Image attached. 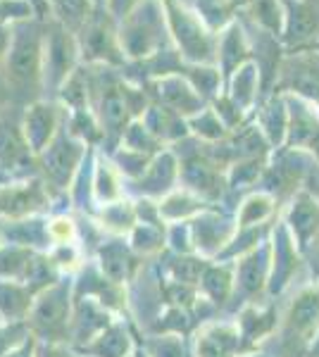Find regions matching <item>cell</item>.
Returning <instances> with one entry per match:
<instances>
[{
    "label": "cell",
    "instance_id": "obj_1",
    "mask_svg": "<svg viewBox=\"0 0 319 357\" xmlns=\"http://www.w3.org/2000/svg\"><path fill=\"white\" fill-rule=\"evenodd\" d=\"M119 48L131 60H153L172 43L162 0H141L121 22H117Z\"/></svg>",
    "mask_w": 319,
    "mask_h": 357
},
{
    "label": "cell",
    "instance_id": "obj_2",
    "mask_svg": "<svg viewBox=\"0 0 319 357\" xmlns=\"http://www.w3.org/2000/svg\"><path fill=\"white\" fill-rule=\"evenodd\" d=\"M170 38L184 65H217V33L184 0H162Z\"/></svg>",
    "mask_w": 319,
    "mask_h": 357
},
{
    "label": "cell",
    "instance_id": "obj_3",
    "mask_svg": "<svg viewBox=\"0 0 319 357\" xmlns=\"http://www.w3.org/2000/svg\"><path fill=\"white\" fill-rule=\"evenodd\" d=\"M43 36L40 22L29 20L13 26V43L5 57V79L8 86L20 91L36 89L43 77Z\"/></svg>",
    "mask_w": 319,
    "mask_h": 357
},
{
    "label": "cell",
    "instance_id": "obj_4",
    "mask_svg": "<svg viewBox=\"0 0 319 357\" xmlns=\"http://www.w3.org/2000/svg\"><path fill=\"white\" fill-rule=\"evenodd\" d=\"M319 333V284L295 293L281 321L279 348L283 357H305Z\"/></svg>",
    "mask_w": 319,
    "mask_h": 357
},
{
    "label": "cell",
    "instance_id": "obj_5",
    "mask_svg": "<svg viewBox=\"0 0 319 357\" xmlns=\"http://www.w3.org/2000/svg\"><path fill=\"white\" fill-rule=\"evenodd\" d=\"M274 93L319 102V50H286L274 84Z\"/></svg>",
    "mask_w": 319,
    "mask_h": 357
},
{
    "label": "cell",
    "instance_id": "obj_6",
    "mask_svg": "<svg viewBox=\"0 0 319 357\" xmlns=\"http://www.w3.org/2000/svg\"><path fill=\"white\" fill-rule=\"evenodd\" d=\"M79 50L91 62H121L124 53L119 48L117 22L107 10H96L84 29L77 33Z\"/></svg>",
    "mask_w": 319,
    "mask_h": 357
},
{
    "label": "cell",
    "instance_id": "obj_7",
    "mask_svg": "<svg viewBox=\"0 0 319 357\" xmlns=\"http://www.w3.org/2000/svg\"><path fill=\"white\" fill-rule=\"evenodd\" d=\"M281 43L286 50L315 48L319 43V0H281Z\"/></svg>",
    "mask_w": 319,
    "mask_h": 357
},
{
    "label": "cell",
    "instance_id": "obj_8",
    "mask_svg": "<svg viewBox=\"0 0 319 357\" xmlns=\"http://www.w3.org/2000/svg\"><path fill=\"white\" fill-rule=\"evenodd\" d=\"M79 53L77 33H72L57 22H50L43 36V77L53 84L67 82L74 74Z\"/></svg>",
    "mask_w": 319,
    "mask_h": 357
},
{
    "label": "cell",
    "instance_id": "obj_9",
    "mask_svg": "<svg viewBox=\"0 0 319 357\" xmlns=\"http://www.w3.org/2000/svg\"><path fill=\"white\" fill-rule=\"evenodd\" d=\"M288 105V134L283 148L307 153L319 165V110L315 102L286 96Z\"/></svg>",
    "mask_w": 319,
    "mask_h": 357
},
{
    "label": "cell",
    "instance_id": "obj_10",
    "mask_svg": "<svg viewBox=\"0 0 319 357\" xmlns=\"http://www.w3.org/2000/svg\"><path fill=\"white\" fill-rule=\"evenodd\" d=\"M283 224L291 231L298 243L300 252H307L312 243L319 241V198L307 188H300L298 193L288 200Z\"/></svg>",
    "mask_w": 319,
    "mask_h": 357
},
{
    "label": "cell",
    "instance_id": "obj_11",
    "mask_svg": "<svg viewBox=\"0 0 319 357\" xmlns=\"http://www.w3.org/2000/svg\"><path fill=\"white\" fill-rule=\"evenodd\" d=\"M300 262V248L295 243L291 231L286 229V224H276V229L272 231V276L267 293L272 298L281 296L288 289V284L293 281L295 272H298Z\"/></svg>",
    "mask_w": 319,
    "mask_h": 357
},
{
    "label": "cell",
    "instance_id": "obj_12",
    "mask_svg": "<svg viewBox=\"0 0 319 357\" xmlns=\"http://www.w3.org/2000/svg\"><path fill=\"white\" fill-rule=\"evenodd\" d=\"M269 276H272V238H267L255 250L241 255L239 264H236V289L248 298L262 296L267 286H269Z\"/></svg>",
    "mask_w": 319,
    "mask_h": 357
},
{
    "label": "cell",
    "instance_id": "obj_13",
    "mask_svg": "<svg viewBox=\"0 0 319 357\" xmlns=\"http://www.w3.org/2000/svg\"><path fill=\"white\" fill-rule=\"evenodd\" d=\"M155 93L160 96V100L165 102L170 110H174L186 119L195 117L198 112L205 110V98L191 86V82L181 72L165 74V77L155 79Z\"/></svg>",
    "mask_w": 319,
    "mask_h": 357
},
{
    "label": "cell",
    "instance_id": "obj_14",
    "mask_svg": "<svg viewBox=\"0 0 319 357\" xmlns=\"http://www.w3.org/2000/svg\"><path fill=\"white\" fill-rule=\"evenodd\" d=\"M251 60H253L251 38H248L243 22L236 17L234 22H229V24L217 33V67H219V72L224 74V82L236 69Z\"/></svg>",
    "mask_w": 319,
    "mask_h": 357
},
{
    "label": "cell",
    "instance_id": "obj_15",
    "mask_svg": "<svg viewBox=\"0 0 319 357\" xmlns=\"http://www.w3.org/2000/svg\"><path fill=\"white\" fill-rule=\"evenodd\" d=\"M226 96L236 102L246 114H251L258 110V105L265 100V91H262V77H260L258 65L251 60L243 67L236 69L229 79H226Z\"/></svg>",
    "mask_w": 319,
    "mask_h": 357
},
{
    "label": "cell",
    "instance_id": "obj_16",
    "mask_svg": "<svg viewBox=\"0 0 319 357\" xmlns=\"http://www.w3.org/2000/svg\"><path fill=\"white\" fill-rule=\"evenodd\" d=\"M255 124L260 126V131L265 134V138L269 141V146L274 151L283 148L288 134V105H286V96L281 93H272L269 98H265L262 102L255 110Z\"/></svg>",
    "mask_w": 319,
    "mask_h": 357
},
{
    "label": "cell",
    "instance_id": "obj_17",
    "mask_svg": "<svg viewBox=\"0 0 319 357\" xmlns=\"http://www.w3.org/2000/svg\"><path fill=\"white\" fill-rule=\"evenodd\" d=\"M276 326H279V314H276L274 305H267V307L248 305L241 312V319L236 329H239L241 343L255 345V343H262L267 336H272Z\"/></svg>",
    "mask_w": 319,
    "mask_h": 357
},
{
    "label": "cell",
    "instance_id": "obj_18",
    "mask_svg": "<svg viewBox=\"0 0 319 357\" xmlns=\"http://www.w3.org/2000/svg\"><path fill=\"white\" fill-rule=\"evenodd\" d=\"M48 10L53 15V22L69 29L72 33H79L96 13V5L91 0H48Z\"/></svg>",
    "mask_w": 319,
    "mask_h": 357
},
{
    "label": "cell",
    "instance_id": "obj_19",
    "mask_svg": "<svg viewBox=\"0 0 319 357\" xmlns=\"http://www.w3.org/2000/svg\"><path fill=\"white\" fill-rule=\"evenodd\" d=\"M274 205L276 198L269 195L267 191H255L248 195L241 203L239 210V229H248V227H262L272 220L274 215Z\"/></svg>",
    "mask_w": 319,
    "mask_h": 357
},
{
    "label": "cell",
    "instance_id": "obj_20",
    "mask_svg": "<svg viewBox=\"0 0 319 357\" xmlns=\"http://www.w3.org/2000/svg\"><path fill=\"white\" fill-rule=\"evenodd\" d=\"M239 329L231 326H214L200 341V357H234L239 350Z\"/></svg>",
    "mask_w": 319,
    "mask_h": 357
},
{
    "label": "cell",
    "instance_id": "obj_21",
    "mask_svg": "<svg viewBox=\"0 0 319 357\" xmlns=\"http://www.w3.org/2000/svg\"><path fill=\"white\" fill-rule=\"evenodd\" d=\"M219 165L210 162L207 158H193L191 162H186V178L195 191L202 193H219Z\"/></svg>",
    "mask_w": 319,
    "mask_h": 357
},
{
    "label": "cell",
    "instance_id": "obj_22",
    "mask_svg": "<svg viewBox=\"0 0 319 357\" xmlns=\"http://www.w3.org/2000/svg\"><path fill=\"white\" fill-rule=\"evenodd\" d=\"M188 126L193 129V134H198L200 138H205V141H212V143L226 141L229 134H231L214 107H205V110L198 112L195 117H191Z\"/></svg>",
    "mask_w": 319,
    "mask_h": 357
},
{
    "label": "cell",
    "instance_id": "obj_23",
    "mask_svg": "<svg viewBox=\"0 0 319 357\" xmlns=\"http://www.w3.org/2000/svg\"><path fill=\"white\" fill-rule=\"evenodd\" d=\"M267 162L269 160H236L234 165L229 167V186L231 188H251L260 181H262V174L267 169Z\"/></svg>",
    "mask_w": 319,
    "mask_h": 357
},
{
    "label": "cell",
    "instance_id": "obj_24",
    "mask_svg": "<svg viewBox=\"0 0 319 357\" xmlns=\"http://www.w3.org/2000/svg\"><path fill=\"white\" fill-rule=\"evenodd\" d=\"M234 286H236V276L231 274L229 267L207 269V274H205V289L212 296L214 303H224L226 298L231 296Z\"/></svg>",
    "mask_w": 319,
    "mask_h": 357
},
{
    "label": "cell",
    "instance_id": "obj_25",
    "mask_svg": "<svg viewBox=\"0 0 319 357\" xmlns=\"http://www.w3.org/2000/svg\"><path fill=\"white\" fill-rule=\"evenodd\" d=\"M77 148L72 146V143L62 141L57 143V146L50 148V158H48V167H50V174L55 178H60V181H65L69 176V172L74 169V162H77Z\"/></svg>",
    "mask_w": 319,
    "mask_h": 357
},
{
    "label": "cell",
    "instance_id": "obj_26",
    "mask_svg": "<svg viewBox=\"0 0 319 357\" xmlns=\"http://www.w3.org/2000/svg\"><path fill=\"white\" fill-rule=\"evenodd\" d=\"M138 3H141V0H107V8L105 10H107L110 15H112L114 22H121L133 8H136Z\"/></svg>",
    "mask_w": 319,
    "mask_h": 357
},
{
    "label": "cell",
    "instance_id": "obj_27",
    "mask_svg": "<svg viewBox=\"0 0 319 357\" xmlns=\"http://www.w3.org/2000/svg\"><path fill=\"white\" fill-rule=\"evenodd\" d=\"M10 43H13V26H8V24L0 22V60L8 57Z\"/></svg>",
    "mask_w": 319,
    "mask_h": 357
},
{
    "label": "cell",
    "instance_id": "obj_28",
    "mask_svg": "<svg viewBox=\"0 0 319 357\" xmlns=\"http://www.w3.org/2000/svg\"><path fill=\"white\" fill-rule=\"evenodd\" d=\"M305 357H319V333L315 336V341L310 343V348H307V355Z\"/></svg>",
    "mask_w": 319,
    "mask_h": 357
},
{
    "label": "cell",
    "instance_id": "obj_29",
    "mask_svg": "<svg viewBox=\"0 0 319 357\" xmlns=\"http://www.w3.org/2000/svg\"><path fill=\"white\" fill-rule=\"evenodd\" d=\"M96 5V10H105L107 8V0H91Z\"/></svg>",
    "mask_w": 319,
    "mask_h": 357
},
{
    "label": "cell",
    "instance_id": "obj_30",
    "mask_svg": "<svg viewBox=\"0 0 319 357\" xmlns=\"http://www.w3.org/2000/svg\"><path fill=\"white\" fill-rule=\"evenodd\" d=\"M234 3H236V5H246L248 0H234Z\"/></svg>",
    "mask_w": 319,
    "mask_h": 357
},
{
    "label": "cell",
    "instance_id": "obj_31",
    "mask_svg": "<svg viewBox=\"0 0 319 357\" xmlns=\"http://www.w3.org/2000/svg\"><path fill=\"white\" fill-rule=\"evenodd\" d=\"M317 260H319V241H317Z\"/></svg>",
    "mask_w": 319,
    "mask_h": 357
},
{
    "label": "cell",
    "instance_id": "obj_32",
    "mask_svg": "<svg viewBox=\"0 0 319 357\" xmlns=\"http://www.w3.org/2000/svg\"><path fill=\"white\" fill-rule=\"evenodd\" d=\"M315 48H317V50H319V43H317V45H315Z\"/></svg>",
    "mask_w": 319,
    "mask_h": 357
}]
</instances>
